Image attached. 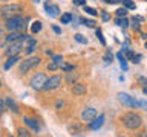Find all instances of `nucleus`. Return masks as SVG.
<instances>
[{
    "instance_id": "obj_1",
    "label": "nucleus",
    "mask_w": 147,
    "mask_h": 137,
    "mask_svg": "<svg viewBox=\"0 0 147 137\" xmlns=\"http://www.w3.org/2000/svg\"><path fill=\"white\" fill-rule=\"evenodd\" d=\"M23 11V6L18 3H8V5H3L2 8H0V15L3 18H12L16 15H20Z\"/></svg>"
},
{
    "instance_id": "obj_2",
    "label": "nucleus",
    "mask_w": 147,
    "mask_h": 137,
    "mask_svg": "<svg viewBox=\"0 0 147 137\" xmlns=\"http://www.w3.org/2000/svg\"><path fill=\"white\" fill-rule=\"evenodd\" d=\"M123 123L124 126L129 128V130H135V128H140L142 123V119L135 113H126L123 116Z\"/></svg>"
},
{
    "instance_id": "obj_3",
    "label": "nucleus",
    "mask_w": 147,
    "mask_h": 137,
    "mask_svg": "<svg viewBox=\"0 0 147 137\" xmlns=\"http://www.w3.org/2000/svg\"><path fill=\"white\" fill-rule=\"evenodd\" d=\"M26 18H22L20 15H16L12 18H8L6 20V29L9 32H18L20 29H23V27L26 26Z\"/></svg>"
},
{
    "instance_id": "obj_4",
    "label": "nucleus",
    "mask_w": 147,
    "mask_h": 137,
    "mask_svg": "<svg viewBox=\"0 0 147 137\" xmlns=\"http://www.w3.org/2000/svg\"><path fill=\"white\" fill-rule=\"evenodd\" d=\"M41 59L38 57H32V58H28L25 59V61H22L20 63V66H18V72L20 73H26L28 70H31L32 67H35V66H38Z\"/></svg>"
},
{
    "instance_id": "obj_5",
    "label": "nucleus",
    "mask_w": 147,
    "mask_h": 137,
    "mask_svg": "<svg viewBox=\"0 0 147 137\" xmlns=\"http://www.w3.org/2000/svg\"><path fill=\"white\" fill-rule=\"evenodd\" d=\"M46 79H48V78H46L45 73H35V75L31 78V87L34 90H43V85H45Z\"/></svg>"
},
{
    "instance_id": "obj_6",
    "label": "nucleus",
    "mask_w": 147,
    "mask_h": 137,
    "mask_svg": "<svg viewBox=\"0 0 147 137\" xmlns=\"http://www.w3.org/2000/svg\"><path fill=\"white\" fill-rule=\"evenodd\" d=\"M118 100L124 105V107H127V108H136V107H140V105H138V100H135L132 96H129L127 93H118Z\"/></svg>"
},
{
    "instance_id": "obj_7",
    "label": "nucleus",
    "mask_w": 147,
    "mask_h": 137,
    "mask_svg": "<svg viewBox=\"0 0 147 137\" xmlns=\"http://www.w3.org/2000/svg\"><path fill=\"white\" fill-rule=\"evenodd\" d=\"M60 85H61V78H60L58 75H55V76H51V78L46 79L45 85H43V90H46V91L55 90V88H58Z\"/></svg>"
},
{
    "instance_id": "obj_8",
    "label": "nucleus",
    "mask_w": 147,
    "mask_h": 137,
    "mask_svg": "<svg viewBox=\"0 0 147 137\" xmlns=\"http://www.w3.org/2000/svg\"><path fill=\"white\" fill-rule=\"evenodd\" d=\"M35 49H37V40L29 37V35H26L25 40H23V50H25V53L31 55Z\"/></svg>"
},
{
    "instance_id": "obj_9",
    "label": "nucleus",
    "mask_w": 147,
    "mask_h": 137,
    "mask_svg": "<svg viewBox=\"0 0 147 137\" xmlns=\"http://www.w3.org/2000/svg\"><path fill=\"white\" fill-rule=\"evenodd\" d=\"M25 40V38H23ZM23 40H20V41H14V43H11V46L5 50V53L8 55V57H14V55H17L20 50L23 49Z\"/></svg>"
},
{
    "instance_id": "obj_10",
    "label": "nucleus",
    "mask_w": 147,
    "mask_h": 137,
    "mask_svg": "<svg viewBox=\"0 0 147 137\" xmlns=\"http://www.w3.org/2000/svg\"><path fill=\"white\" fill-rule=\"evenodd\" d=\"M96 116H98V113H96V110L92 108V107L84 108V110H83V113H81V119L84 122H92Z\"/></svg>"
},
{
    "instance_id": "obj_11",
    "label": "nucleus",
    "mask_w": 147,
    "mask_h": 137,
    "mask_svg": "<svg viewBox=\"0 0 147 137\" xmlns=\"http://www.w3.org/2000/svg\"><path fill=\"white\" fill-rule=\"evenodd\" d=\"M45 9H46V12H48V15H51V17H58V14H60L58 6L57 5H52L51 2L45 3Z\"/></svg>"
},
{
    "instance_id": "obj_12",
    "label": "nucleus",
    "mask_w": 147,
    "mask_h": 137,
    "mask_svg": "<svg viewBox=\"0 0 147 137\" xmlns=\"http://www.w3.org/2000/svg\"><path fill=\"white\" fill-rule=\"evenodd\" d=\"M103 123H104V116L100 114V116H96L92 122H89V128L94 130V131H96V130H100V128L103 126Z\"/></svg>"
},
{
    "instance_id": "obj_13",
    "label": "nucleus",
    "mask_w": 147,
    "mask_h": 137,
    "mask_svg": "<svg viewBox=\"0 0 147 137\" xmlns=\"http://www.w3.org/2000/svg\"><path fill=\"white\" fill-rule=\"evenodd\" d=\"M23 122H25V125H28L29 128H32L34 131H40V123L37 122L35 119H31V117L25 116V117H23Z\"/></svg>"
},
{
    "instance_id": "obj_14",
    "label": "nucleus",
    "mask_w": 147,
    "mask_h": 137,
    "mask_svg": "<svg viewBox=\"0 0 147 137\" xmlns=\"http://www.w3.org/2000/svg\"><path fill=\"white\" fill-rule=\"evenodd\" d=\"M72 93L77 96H81L86 93V84H81V82H75L72 85Z\"/></svg>"
},
{
    "instance_id": "obj_15",
    "label": "nucleus",
    "mask_w": 147,
    "mask_h": 137,
    "mask_svg": "<svg viewBox=\"0 0 147 137\" xmlns=\"http://www.w3.org/2000/svg\"><path fill=\"white\" fill-rule=\"evenodd\" d=\"M5 105L11 110V111H14V113H18L20 110H18V105L16 104V100H12V98H5Z\"/></svg>"
},
{
    "instance_id": "obj_16",
    "label": "nucleus",
    "mask_w": 147,
    "mask_h": 137,
    "mask_svg": "<svg viewBox=\"0 0 147 137\" xmlns=\"http://www.w3.org/2000/svg\"><path fill=\"white\" fill-rule=\"evenodd\" d=\"M26 35H23V34H20V32H11L8 37H6V41L8 43H14V41H20V40H23Z\"/></svg>"
},
{
    "instance_id": "obj_17",
    "label": "nucleus",
    "mask_w": 147,
    "mask_h": 137,
    "mask_svg": "<svg viewBox=\"0 0 147 137\" xmlns=\"http://www.w3.org/2000/svg\"><path fill=\"white\" fill-rule=\"evenodd\" d=\"M18 59H20V58H18V55H14V57H9V58H8V61L5 63V70H9V68H11V67L14 66V64H16V63L18 61Z\"/></svg>"
},
{
    "instance_id": "obj_18",
    "label": "nucleus",
    "mask_w": 147,
    "mask_h": 137,
    "mask_svg": "<svg viewBox=\"0 0 147 137\" xmlns=\"http://www.w3.org/2000/svg\"><path fill=\"white\" fill-rule=\"evenodd\" d=\"M117 58L119 59V64H121V68H123V70H127V59H126V57L123 55V52H118V53H117Z\"/></svg>"
},
{
    "instance_id": "obj_19",
    "label": "nucleus",
    "mask_w": 147,
    "mask_h": 137,
    "mask_svg": "<svg viewBox=\"0 0 147 137\" xmlns=\"http://www.w3.org/2000/svg\"><path fill=\"white\" fill-rule=\"evenodd\" d=\"M69 132H71L72 136H80V134H83V128H81L80 125L69 126Z\"/></svg>"
},
{
    "instance_id": "obj_20",
    "label": "nucleus",
    "mask_w": 147,
    "mask_h": 137,
    "mask_svg": "<svg viewBox=\"0 0 147 137\" xmlns=\"http://www.w3.org/2000/svg\"><path fill=\"white\" fill-rule=\"evenodd\" d=\"M60 20H61L63 25H67V23H71L74 20V15H72V14H69V12H66V14H63V15L60 17Z\"/></svg>"
},
{
    "instance_id": "obj_21",
    "label": "nucleus",
    "mask_w": 147,
    "mask_h": 137,
    "mask_svg": "<svg viewBox=\"0 0 147 137\" xmlns=\"http://www.w3.org/2000/svg\"><path fill=\"white\" fill-rule=\"evenodd\" d=\"M77 79H78V75H77V73H71V72H67L66 81L69 82V84H75Z\"/></svg>"
},
{
    "instance_id": "obj_22",
    "label": "nucleus",
    "mask_w": 147,
    "mask_h": 137,
    "mask_svg": "<svg viewBox=\"0 0 147 137\" xmlns=\"http://www.w3.org/2000/svg\"><path fill=\"white\" fill-rule=\"evenodd\" d=\"M41 31V21H34L31 25V32L32 34H37V32Z\"/></svg>"
},
{
    "instance_id": "obj_23",
    "label": "nucleus",
    "mask_w": 147,
    "mask_h": 137,
    "mask_svg": "<svg viewBox=\"0 0 147 137\" xmlns=\"http://www.w3.org/2000/svg\"><path fill=\"white\" fill-rule=\"evenodd\" d=\"M115 23H117L118 26H121V27H127V26H129V21H127V18H126V17H123V18H121V17H118L117 20H115Z\"/></svg>"
},
{
    "instance_id": "obj_24",
    "label": "nucleus",
    "mask_w": 147,
    "mask_h": 137,
    "mask_svg": "<svg viewBox=\"0 0 147 137\" xmlns=\"http://www.w3.org/2000/svg\"><path fill=\"white\" fill-rule=\"evenodd\" d=\"M121 2H123V5H124L126 9H135L136 8V5H135L133 0H121Z\"/></svg>"
},
{
    "instance_id": "obj_25",
    "label": "nucleus",
    "mask_w": 147,
    "mask_h": 137,
    "mask_svg": "<svg viewBox=\"0 0 147 137\" xmlns=\"http://www.w3.org/2000/svg\"><path fill=\"white\" fill-rule=\"evenodd\" d=\"M17 136L18 137H31V134L28 132L25 128H18V131H17Z\"/></svg>"
},
{
    "instance_id": "obj_26",
    "label": "nucleus",
    "mask_w": 147,
    "mask_h": 137,
    "mask_svg": "<svg viewBox=\"0 0 147 137\" xmlns=\"http://www.w3.org/2000/svg\"><path fill=\"white\" fill-rule=\"evenodd\" d=\"M104 63L106 64H110V63H112V59H113V55L112 53H110V50H107V52H106V55H104Z\"/></svg>"
},
{
    "instance_id": "obj_27",
    "label": "nucleus",
    "mask_w": 147,
    "mask_h": 137,
    "mask_svg": "<svg viewBox=\"0 0 147 137\" xmlns=\"http://www.w3.org/2000/svg\"><path fill=\"white\" fill-rule=\"evenodd\" d=\"M75 40L78 41V43H81V44H87V38L83 37L81 34H75Z\"/></svg>"
},
{
    "instance_id": "obj_28",
    "label": "nucleus",
    "mask_w": 147,
    "mask_h": 137,
    "mask_svg": "<svg viewBox=\"0 0 147 137\" xmlns=\"http://www.w3.org/2000/svg\"><path fill=\"white\" fill-rule=\"evenodd\" d=\"M81 23L87 27H94L95 26V21L94 20H87V18H81Z\"/></svg>"
},
{
    "instance_id": "obj_29",
    "label": "nucleus",
    "mask_w": 147,
    "mask_h": 137,
    "mask_svg": "<svg viewBox=\"0 0 147 137\" xmlns=\"http://www.w3.org/2000/svg\"><path fill=\"white\" fill-rule=\"evenodd\" d=\"M52 63H55V64H61L63 63V57L61 55H52Z\"/></svg>"
},
{
    "instance_id": "obj_30",
    "label": "nucleus",
    "mask_w": 147,
    "mask_h": 137,
    "mask_svg": "<svg viewBox=\"0 0 147 137\" xmlns=\"http://www.w3.org/2000/svg\"><path fill=\"white\" fill-rule=\"evenodd\" d=\"M96 37L100 38V43L106 46V40H104V37H103V32H101V29H96Z\"/></svg>"
},
{
    "instance_id": "obj_31",
    "label": "nucleus",
    "mask_w": 147,
    "mask_h": 137,
    "mask_svg": "<svg viewBox=\"0 0 147 137\" xmlns=\"http://www.w3.org/2000/svg\"><path fill=\"white\" fill-rule=\"evenodd\" d=\"M84 12H87L89 15H96V9H94V8H90V6H84Z\"/></svg>"
},
{
    "instance_id": "obj_32",
    "label": "nucleus",
    "mask_w": 147,
    "mask_h": 137,
    "mask_svg": "<svg viewBox=\"0 0 147 137\" xmlns=\"http://www.w3.org/2000/svg\"><path fill=\"white\" fill-rule=\"evenodd\" d=\"M60 67H61L64 72H72L74 70V66H71V64H63L61 63V64H60Z\"/></svg>"
},
{
    "instance_id": "obj_33",
    "label": "nucleus",
    "mask_w": 147,
    "mask_h": 137,
    "mask_svg": "<svg viewBox=\"0 0 147 137\" xmlns=\"http://www.w3.org/2000/svg\"><path fill=\"white\" fill-rule=\"evenodd\" d=\"M127 15V9L126 8H119L117 11V17H126Z\"/></svg>"
},
{
    "instance_id": "obj_34",
    "label": "nucleus",
    "mask_w": 147,
    "mask_h": 137,
    "mask_svg": "<svg viewBox=\"0 0 147 137\" xmlns=\"http://www.w3.org/2000/svg\"><path fill=\"white\" fill-rule=\"evenodd\" d=\"M138 21H140V20H138V18H135V17H133V20H132V23H133V29H135V31H140V23H138Z\"/></svg>"
},
{
    "instance_id": "obj_35",
    "label": "nucleus",
    "mask_w": 147,
    "mask_h": 137,
    "mask_svg": "<svg viewBox=\"0 0 147 137\" xmlns=\"http://www.w3.org/2000/svg\"><path fill=\"white\" fill-rule=\"evenodd\" d=\"M58 67H60V66H58V64H55V63H51V64H48V68H49V70H57Z\"/></svg>"
},
{
    "instance_id": "obj_36",
    "label": "nucleus",
    "mask_w": 147,
    "mask_h": 137,
    "mask_svg": "<svg viewBox=\"0 0 147 137\" xmlns=\"http://www.w3.org/2000/svg\"><path fill=\"white\" fill-rule=\"evenodd\" d=\"M5 110H6V105H5V99L0 98V113L5 111Z\"/></svg>"
},
{
    "instance_id": "obj_37",
    "label": "nucleus",
    "mask_w": 147,
    "mask_h": 137,
    "mask_svg": "<svg viewBox=\"0 0 147 137\" xmlns=\"http://www.w3.org/2000/svg\"><path fill=\"white\" fill-rule=\"evenodd\" d=\"M141 58H142V57H141V55H133V58H132V61H133V63H135V64H138V63H140V61H141Z\"/></svg>"
},
{
    "instance_id": "obj_38",
    "label": "nucleus",
    "mask_w": 147,
    "mask_h": 137,
    "mask_svg": "<svg viewBox=\"0 0 147 137\" xmlns=\"http://www.w3.org/2000/svg\"><path fill=\"white\" fill-rule=\"evenodd\" d=\"M75 5H80V6H86V0H74Z\"/></svg>"
},
{
    "instance_id": "obj_39",
    "label": "nucleus",
    "mask_w": 147,
    "mask_h": 137,
    "mask_svg": "<svg viewBox=\"0 0 147 137\" xmlns=\"http://www.w3.org/2000/svg\"><path fill=\"white\" fill-rule=\"evenodd\" d=\"M101 17H103V20H104V21H107V20H109V14L106 12V11H101Z\"/></svg>"
},
{
    "instance_id": "obj_40",
    "label": "nucleus",
    "mask_w": 147,
    "mask_h": 137,
    "mask_svg": "<svg viewBox=\"0 0 147 137\" xmlns=\"http://www.w3.org/2000/svg\"><path fill=\"white\" fill-rule=\"evenodd\" d=\"M138 105H140V107H142V108H147V100H140V102H138Z\"/></svg>"
},
{
    "instance_id": "obj_41",
    "label": "nucleus",
    "mask_w": 147,
    "mask_h": 137,
    "mask_svg": "<svg viewBox=\"0 0 147 137\" xmlns=\"http://www.w3.org/2000/svg\"><path fill=\"white\" fill-rule=\"evenodd\" d=\"M52 29H54V32H55V34H61V29H60L58 26H52Z\"/></svg>"
},
{
    "instance_id": "obj_42",
    "label": "nucleus",
    "mask_w": 147,
    "mask_h": 137,
    "mask_svg": "<svg viewBox=\"0 0 147 137\" xmlns=\"http://www.w3.org/2000/svg\"><path fill=\"white\" fill-rule=\"evenodd\" d=\"M104 2H106V3H110V5H112V3H117V2H121V0H104Z\"/></svg>"
},
{
    "instance_id": "obj_43",
    "label": "nucleus",
    "mask_w": 147,
    "mask_h": 137,
    "mask_svg": "<svg viewBox=\"0 0 147 137\" xmlns=\"http://www.w3.org/2000/svg\"><path fill=\"white\" fill-rule=\"evenodd\" d=\"M61 105H63V100H58V102H57V108H60Z\"/></svg>"
},
{
    "instance_id": "obj_44",
    "label": "nucleus",
    "mask_w": 147,
    "mask_h": 137,
    "mask_svg": "<svg viewBox=\"0 0 147 137\" xmlns=\"http://www.w3.org/2000/svg\"><path fill=\"white\" fill-rule=\"evenodd\" d=\"M142 91H144V93H146V94H147V85H146V87H144V90H142Z\"/></svg>"
},
{
    "instance_id": "obj_45",
    "label": "nucleus",
    "mask_w": 147,
    "mask_h": 137,
    "mask_svg": "<svg viewBox=\"0 0 147 137\" xmlns=\"http://www.w3.org/2000/svg\"><path fill=\"white\" fill-rule=\"evenodd\" d=\"M34 2H35V3H38V2H40V0H34Z\"/></svg>"
},
{
    "instance_id": "obj_46",
    "label": "nucleus",
    "mask_w": 147,
    "mask_h": 137,
    "mask_svg": "<svg viewBox=\"0 0 147 137\" xmlns=\"http://www.w3.org/2000/svg\"><path fill=\"white\" fill-rule=\"evenodd\" d=\"M146 49H147V41H146Z\"/></svg>"
},
{
    "instance_id": "obj_47",
    "label": "nucleus",
    "mask_w": 147,
    "mask_h": 137,
    "mask_svg": "<svg viewBox=\"0 0 147 137\" xmlns=\"http://www.w3.org/2000/svg\"><path fill=\"white\" fill-rule=\"evenodd\" d=\"M0 87H2V81H0Z\"/></svg>"
},
{
    "instance_id": "obj_48",
    "label": "nucleus",
    "mask_w": 147,
    "mask_h": 137,
    "mask_svg": "<svg viewBox=\"0 0 147 137\" xmlns=\"http://www.w3.org/2000/svg\"><path fill=\"white\" fill-rule=\"evenodd\" d=\"M0 114H2V113H0Z\"/></svg>"
},
{
    "instance_id": "obj_49",
    "label": "nucleus",
    "mask_w": 147,
    "mask_h": 137,
    "mask_svg": "<svg viewBox=\"0 0 147 137\" xmlns=\"http://www.w3.org/2000/svg\"><path fill=\"white\" fill-rule=\"evenodd\" d=\"M11 137H12V136H11Z\"/></svg>"
}]
</instances>
